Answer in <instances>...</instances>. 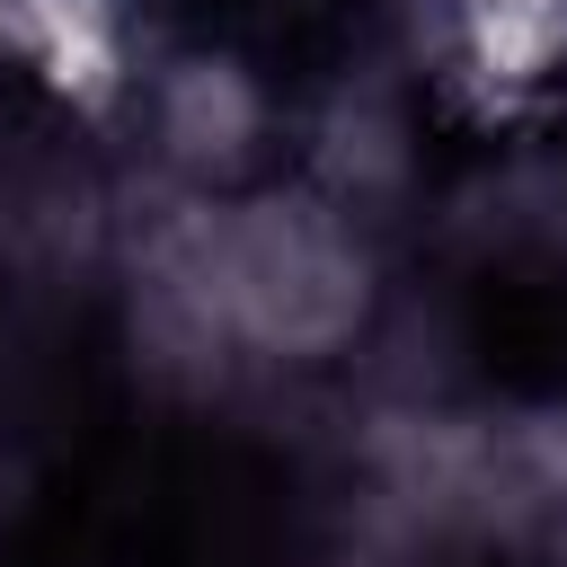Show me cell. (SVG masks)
I'll use <instances>...</instances> for the list:
<instances>
[{
  "instance_id": "6da1fadb",
  "label": "cell",
  "mask_w": 567,
  "mask_h": 567,
  "mask_svg": "<svg viewBox=\"0 0 567 567\" xmlns=\"http://www.w3.org/2000/svg\"><path fill=\"white\" fill-rule=\"evenodd\" d=\"M0 35L62 89H115V9L106 0H0Z\"/></svg>"
}]
</instances>
